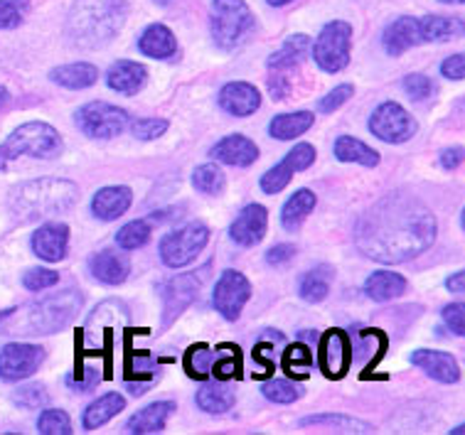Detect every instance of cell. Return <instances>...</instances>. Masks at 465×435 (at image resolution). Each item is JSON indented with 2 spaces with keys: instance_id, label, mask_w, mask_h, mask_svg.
<instances>
[{
  "instance_id": "1",
  "label": "cell",
  "mask_w": 465,
  "mask_h": 435,
  "mask_svg": "<svg viewBox=\"0 0 465 435\" xmlns=\"http://www.w3.org/2000/svg\"><path fill=\"white\" fill-rule=\"evenodd\" d=\"M436 239L431 210L411 194H387L364 212L355 226L357 249L377 263H404Z\"/></svg>"
},
{
  "instance_id": "2",
  "label": "cell",
  "mask_w": 465,
  "mask_h": 435,
  "mask_svg": "<svg viewBox=\"0 0 465 435\" xmlns=\"http://www.w3.org/2000/svg\"><path fill=\"white\" fill-rule=\"evenodd\" d=\"M126 15V0H76L69 13V40L82 50L104 47L119 35Z\"/></svg>"
},
{
  "instance_id": "3",
  "label": "cell",
  "mask_w": 465,
  "mask_h": 435,
  "mask_svg": "<svg viewBox=\"0 0 465 435\" xmlns=\"http://www.w3.org/2000/svg\"><path fill=\"white\" fill-rule=\"evenodd\" d=\"M79 200V187L60 177H40L17 184L10 193V210L20 222H40L64 214Z\"/></svg>"
},
{
  "instance_id": "4",
  "label": "cell",
  "mask_w": 465,
  "mask_h": 435,
  "mask_svg": "<svg viewBox=\"0 0 465 435\" xmlns=\"http://www.w3.org/2000/svg\"><path fill=\"white\" fill-rule=\"evenodd\" d=\"M84 305V298L79 291H60V293L47 295L43 301H35L25 305L17 315L5 312L10 335H52L60 332L74 320V315Z\"/></svg>"
},
{
  "instance_id": "5",
  "label": "cell",
  "mask_w": 465,
  "mask_h": 435,
  "mask_svg": "<svg viewBox=\"0 0 465 435\" xmlns=\"http://www.w3.org/2000/svg\"><path fill=\"white\" fill-rule=\"evenodd\" d=\"M62 151L60 133L43 121H30L17 126L13 133L0 143V170H5L13 160L30 155V158H54Z\"/></svg>"
},
{
  "instance_id": "6",
  "label": "cell",
  "mask_w": 465,
  "mask_h": 435,
  "mask_svg": "<svg viewBox=\"0 0 465 435\" xmlns=\"http://www.w3.org/2000/svg\"><path fill=\"white\" fill-rule=\"evenodd\" d=\"M212 40L222 50H234L244 43L252 27L254 15L244 0H214L212 3Z\"/></svg>"
},
{
  "instance_id": "7",
  "label": "cell",
  "mask_w": 465,
  "mask_h": 435,
  "mask_svg": "<svg viewBox=\"0 0 465 435\" xmlns=\"http://www.w3.org/2000/svg\"><path fill=\"white\" fill-rule=\"evenodd\" d=\"M350 47H352V27H350V23L332 20V23L322 27L313 44L315 64L328 74L342 72L347 67V62H350Z\"/></svg>"
},
{
  "instance_id": "8",
  "label": "cell",
  "mask_w": 465,
  "mask_h": 435,
  "mask_svg": "<svg viewBox=\"0 0 465 435\" xmlns=\"http://www.w3.org/2000/svg\"><path fill=\"white\" fill-rule=\"evenodd\" d=\"M76 126L89 138H114L131 126V118L119 106H111L106 101H92L76 111Z\"/></svg>"
},
{
  "instance_id": "9",
  "label": "cell",
  "mask_w": 465,
  "mask_h": 435,
  "mask_svg": "<svg viewBox=\"0 0 465 435\" xmlns=\"http://www.w3.org/2000/svg\"><path fill=\"white\" fill-rule=\"evenodd\" d=\"M210 242V229L204 224H187L161 242V259L168 268H183L197 259Z\"/></svg>"
},
{
  "instance_id": "10",
  "label": "cell",
  "mask_w": 465,
  "mask_h": 435,
  "mask_svg": "<svg viewBox=\"0 0 465 435\" xmlns=\"http://www.w3.org/2000/svg\"><path fill=\"white\" fill-rule=\"evenodd\" d=\"M416 128L419 126H416L414 116L404 106L394 104V101L380 104L374 109L372 118H370V131H372V135H377L384 143H394V145L414 138Z\"/></svg>"
},
{
  "instance_id": "11",
  "label": "cell",
  "mask_w": 465,
  "mask_h": 435,
  "mask_svg": "<svg viewBox=\"0 0 465 435\" xmlns=\"http://www.w3.org/2000/svg\"><path fill=\"white\" fill-rule=\"evenodd\" d=\"M45 361V350L37 344L13 342L0 350V379L3 381H23L33 377Z\"/></svg>"
},
{
  "instance_id": "12",
  "label": "cell",
  "mask_w": 465,
  "mask_h": 435,
  "mask_svg": "<svg viewBox=\"0 0 465 435\" xmlns=\"http://www.w3.org/2000/svg\"><path fill=\"white\" fill-rule=\"evenodd\" d=\"M249 295H252L249 278L244 273H239V271H224L217 285H214L212 302H214L217 312H222V318L237 320L246 302H249Z\"/></svg>"
},
{
  "instance_id": "13",
  "label": "cell",
  "mask_w": 465,
  "mask_h": 435,
  "mask_svg": "<svg viewBox=\"0 0 465 435\" xmlns=\"http://www.w3.org/2000/svg\"><path fill=\"white\" fill-rule=\"evenodd\" d=\"M315 163V148L311 143H298L293 151L288 153L286 158L281 160L279 165L262 177V190L266 194H279L283 187H288V183L293 180V173L298 170H308Z\"/></svg>"
},
{
  "instance_id": "14",
  "label": "cell",
  "mask_w": 465,
  "mask_h": 435,
  "mask_svg": "<svg viewBox=\"0 0 465 435\" xmlns=\"http://www.w3.org/2000/svg\"><path fill=\"white\" fill-rule=\"evenodd\" d=\"M200 285H203L200 271L175 276L165 285V291H163V325H170L190 302L195 301L197 293H200Z\"/></svg>"
},
{
  "instance_id": "15",
  "label": "cell",
  "mask_w": 465,
  "mask_h": 435,
  "mask_svg": "<svg viewBox=\"0 0 465 435\" xmlns=\"http://www.w3.org/2000/svg\"><path fill=\"white\" fill-rule=\"evenodd\" d=\"M426 43V30H423V17H399L394 20L387 30H384V50L390 52L391 57L404 54L416 44Z\"/></svg>"
},
{
  "instance_id": "16",
  "label": "cell",
  "mask_w": 465,
  "mask_h": 435,
  "mask_svg": "<svg viewBox=\"0 0 465 435\" xmlns=\"http://www.w3.org/2000/svg\"><path fill=\"white\" fill-rule=\"evenodd\" d=\"M350 342L342 330H328L321 340V369L328 379H342L350 369Z\"/></svg>"
},
{
  "instance_id": "17",
  "label": "cell",
  "mask_w": 465,
  "mask_h": 435,
  "mask_svg": "<svg viewBox=\"0 0 465 435\" xmlns=\"http://www.w3.org/2000/svg\"><path fill=\"white\" fill-rule=\"evenodd\" d=\"M266 226H269V212L263 210L262 204H249L232 222L229 236L239 246H256L266 234Z\"/></svg>"
},
{
  "instance_id": "18",
  "label": "cell",
  "mask_w": 465,
  "mask_h": 435,
  "mask_svg": "<svg viewBox=\"0 0 465 435\" xmlns=\"http://www.w3.org/2000/svg\"><path fill=\"white\" fill-rule=\"evenodd\" d=\"M69 246V229L67 224L60 222H50V224L40 226L33 234V253L37 259L47 261V263H57L67 256Z\"/></svg>"
},
{
  "instance_id": "19",
  "label": "cell",
  "mask_w": 465,
  "mask_h": 435,
  "mask_svg": "<svg viewBox=\"0 0 465 435\" xmlns=\"http://www.w3.org/2000/svg\"><path fill=\"white\" fill-rule=\"evenodd\" d=\"M414 367L426 371V377L436 379L440 384H456L460 379V367L453 354L449 351H436V350H419L411 354Z\"/></svg>"
},
{
  "instance_id": "20",
  "label": "cell",
  "mask_w": 465,
  "mask_h": 435,
  "mask_svg": "<svg viewBox=\"0 0 465 435\" xmlns=\"http://www.w3.org/2000/svg\"><path fill=\"white\" fill-rule=\"evenodd\" d=\"M220 106L229 116H252L262 106V94L259 89L246 82H232L220 92Z\"/></svg>"
},
{
  "instance_id": "21",
  "label": "cell",
  "mask_w": 465,
  "mask_h": 435,
  "mask_svg": "<svg viewBox=\"0 0 465 435\" xmlns=\"http://www.w3.org/2000/svg\"><path fill=\"white\" fill-rule=\"evenodd\" d=\"M210 158L220 160L224 165H234V168H249L259 158V148H256L254 141L234 133L222 138L210 151Z\"/></svg>"
},
{
  "instance_id": "22",
  "label": "cell",
  "mask_w": 465,
  "mask_h": 435,
  "mask_svg": "<svg viewBox=\"0 0 465 435\" xmlns=\"http://www.w3.org/2000/svg\"><path fill=\"white\" fill-rule=\"evenodd\" d=\"M134 202V194L124 184H114V187H104L94 194L92 200V214L102 222H114L121 214H126L128 207Z\"/></svg>"
},
{
  "instance_id": "23",
  "label": "cell",
  "mask_w": 465,
  "mask_h": 435,
  "mask_svg": "<svg viewBox=\"0 0 465 435\" xmlns=\"http://www.w3.org/2000/svg\"><path fill=\"white\" fill-rule=\"evenodd\" d=\"M148 82V72H145L143 64L138 62H131V59H119L109 67V76H106V84L119 94H128L134 96L145 86Z\"/></svg>"
},
{
  "instance_id": "24",
  "label": "cell",
  "mask_w": 465,
  "mask_h": 435,
  "mask_svg": "<svg viewBox=\"0 0 465 435\" xmlns=\"http://www.w3.org/2000/svg\"><path fill=\"white\" fill-rule=\"evenodd\" d=\"M175 410V403L173 401H155L151 406L141 409L135 416H131V420L126 423V428L135 435L145 433H161L165 423H168L170 413Z\"/></svg>"
},
{
  "instance_id": "25",
  "label": "cell",
  "mask_w": 465,
  "mask_h": 435,
  "mask_svg": "<svg viewBox=\"0 0 465 435\" xmlns=\"http://www.w3.org/2000/svg\"><path fill=\"white\" fill-rule=\"evenodd\" d=\"M89 268H92V273L96 281H102L106 285H119L124 283L131 273V266H128V261L119 253H111V252H99L94 253L92 259H89Z\"/></svg>"
},
{
  "instance_id": "26",
  "label": "cell",
  "mask_w": 465,
  "mask_h": 435,
  "mask_svg": "<svg viewBox=\"0 0 465 435\" xmlns=\"http://www.w3.org/2000/svg\"><path fill=\"white\" fill-rule=\"evenodd\" d=\"M138 50L143 52L145 57L170 59L178 50V43H175V35L170 33L165 25H151L145 27L143 35H141Z\"/></svg>"
},
{
  "instance_id": "27",
  "label": "cell",
  "mask_w": 465,
  "mask_h": 435,
  "mask_svg": "<svg viewBox=\"0 0 465 435\" xmlns=\"http://www.w3.org/2000/svg\"><path fill=\"white\" fill-rule=\"evenodd\" d=\"M96 76H99V69L89 64V62H74V64H64V67H57L50 72V79L54 84L72 89V92L94 86Z\"/></svg>"
},
{
  "instance_id": "28",
  "label": "cell",
  "mask_w": 465,
  "mask_h": 435,
  "mask_svg": "<svg viewBox=\"0 0 465 435\" xmlns=\"http://www.w3.org/2000/svg\"><path fill=\"white\" fill-rule=\"evenodd\" d=\"M311 50V40L305 35H291L283 47L276 50L269 57V69L271 72H288V69H296Z\"/></svg>"
},
{
  "instance_id": "29",
  "label": "cell",
  "mask_w": 465,
  "mask_h": 435,
  "mask_svg": "<svg viewBox=\"0 0 465 435\" xmlns=\"http://www.w3.org/2000/svg\"><path fill=\"white\" fill-rule=\"evenodd\" d=\"M126 409V399L121 396V393H104L102 399H96V401L84 410V430H96V428H102L104 423H109L114 416H119L121 410Z\"/></svg>"
},
{
  "instance_id": "30",
  "label": "cell",
  "mask_w": 465,
  "mask_h": 435,
  "mask_svg": "<svg viewBox=\"0 0 465 435\" xmlns=\"http://www.w3.org/2000/svg\"><path fill=\"white\" fill-rule=\"evenodd\" d=\"M364 291L377 302L394 301V298L406 293V278L391 273V271H374L372 276L367 278Z\"/></svg>"
},
{
  "instance_id": "31",
  "label": "cell",
  "mask_w": 465,
  "mask_h": 435,
  "mask_svg": "<svg viewBox=\"0 0 465 435\" xmlns=\"http://www.w3.org/2000/svg\"><path fill=\"white\" fill-rule=\"evenodd\" d=\"M332 151H335V158L340 163H360L364 168H377L380 165V153L370 148L367 143L352 138V135H340Z\"/></svg>"
},
{
  "instance_id": "32",
  "label": "cell",
  "mask_w": 465,
  "mask_h": 435,
  "mask_svg": "<svg viewBox=\"0 0 465 435\" xmlns=\"http://www.w3.org/2000/svg\"><path fill=\"white\" fill-rule=\"evenodd\" d=\"M315 124V116L311 111H296V114H281L271 121L269 133L276 141H293L298 135H303L308 128Z\"/></svg>"
},
{
  "instance_id": "33",
  "label": "cell",
  "mask_w": 465,
  "mask_h": 435,
  "mask_svg": "<svg viewBox=\"0 0 465 435\" xmlns=\"http://www.w3.org/2000/svg\"><path fill=\"white\" fill-rule=\"evenodd\" d=\"M315 210V194L311 190H298L291 200L283 204V214H281V224L288 232H298L308 214Z\"/></svg>"
},
{
  "instance_id": "34",
  "label": "cell",
  "mask_w": 465,
  "mask_h": 435,
  "mask_svg": "<svg viewBox=\"0 0 465 435\" xmlns=\"http://www.w3.org/2000/svg\"><path fill=\"white\" fill-rule=\"evenodd\" d=\"M332 283V268L318 266L313 271H308L301 278V298L308 302H321L328 298Z\"/></svg>"
},
{
  "instance_id": "35",
  "label": "cell",
  "mask_w": 465,
  "mask_h": 435,
  "mask_svg": "<svg viewBox=\"0 0 465 435\" xmlns=\"http://www.w3.org/2000/svg\"><path fill=\"white\" fill-rule=\"evenodd\" d=\"M423 30H426V43H446V40L460 37L465 27L463 20L456 15H429L423 17Z\"/></svg>"
},
{
  "instance_id": "36",
  "label": "cell",
  "mask_w": 465,
  "mask_h": 435,
  "mask_svg": "<svg viewBox=\"0 0 465 435\" xmlns=\"http://www.w3.org/2000/svg\"><path fill=\"white\" fill-rule=\"evenodd\" d=\"M234 391L224 384H207L197 391V406L207 413H224L234 406Z\"/></svg>"
},
{
  "instance_id": "37",
  "label": "cell",
  "mask_w": 465,
  "mask_h": 435,
  "mask_svg": "<svg viewBox=\"0 0 465 435\" xmlns=\"http://www.w3.org/2000/svg\"><path fill=\"white\" fill-rule=\"evenodd\" d=\"M303 428H328L331 433H372L370 423H362L357 419H347V416H311V419L301 420Z\"/></svg>"
},
{
  "instance_id": "38",
  "label": "cell",
  "mask_w": 465,
  "mask_h": 435,
  "mask_svg": "<svg viewBox=\"0 0 465 435\" xmlns=\"http://www.w3.org/2000/svg\"><path fill=\"white\" fill-rule=\"evenodd\" d=\"M193 184L203 194H220L224 190V184H227V177H224V173L217 165L207 163V165H200L193 173Z\"/></svg>"
},
{
  "instance_id": "39",
  "label": "cell",
  "mask_w": 465,
  "mask_h": 435,
  "mask_svg": "<svg viewBox=\"0 0 465 435\" xmlns=\"http://www.w3.org/2000/svg\"><path fill=\"white\" fill-rule=\"evenodd\" d=\"M151 242V226L143 219H138V222H131L121 229L119 234H116V243H119L121 249H126V252H134V249H141L145 243Z\"/></svg>"
},
{
  "instance_id": "40",
  "label": "cell",
  "mask_w": 465,
  "mask_h": 435,
  "mask_svg": "<svg viewBox=\"0 0 465 435\" xmlns=\"http://www.w3.org/2000/svg\"><path fill=\"white\" fill-rule=\"evenodd\" d=\"M37 430L43 435H72V419L64 410L47 409L37 419Z\"/></svg>"
},
{
  "instance_id": "41",
  "label": "cell",
  "mask_w": 465,
  "mask_h": 435,
  "mask_svg": "<svg viewBox=\"0 0 465 435\" xmlns=\"http://www.w3.org/2000/svg\"><path fill=\"white\" fill-rule=\"evenodd\" d=\"M47 401H50V396H47V391H45L43 384L20 386V389H15V393H13V403H15L17 409L33 410V409H40V406H45Z\"/></svg>"
},
{
  "instance_id": "42",
  "label": "cell",
  "mask_w": 465,
  "mask_h": 435,
  "mask_svg": "<svg viewBox=\"0 0 465 435\" xmlns=\"http://www.w3.org/2000/svg\"><path fill=\"white\" fill-rule=\"evenodd\" d=\"M30 8L27 0H0V30H13L23 20Z\"/></svg>"
},
{
  "instance_id": "43",
  "label": "cell",
  "mask_w": 465,
  "mask_h": 435,
  "mask_svg": "<svg viewBox=\"0 0 465 435\" xmlns=\"http://www.w3.org/2000/svg\"><path fill=\"white\" fill-rule=\"evenodd\" d=\"M263 396L273 403H293L301 399V389L286 381V379H273V381L263 386Z\"/></svg>"
},
{
  "instance_id": "44",
  "label": "cell",
  "mask_w": 465,
  "mask_h": 435,
  "mask_svg": "<svg viewBox=\"0 0 465 435\" xmlns=\"http://www.w3.org/2000/svg\"><path fill=\"white\" fill-rule=\"evenodd\" d=\"M168 128L170 124L165 118H141V121H135L134 126H131V133H134L138 141H155V138H161Z\"/></svg>"
},
{
  "instance_id": "45",
  "label": "cell",
  "mask_w": 465,
  "mask_h": 435,
  "mask_svg": "<svg viewBox=\"0 0 465 435\" xmlns=\"http://www.w3.org/2000/svg\"><path fill=\"white\" fill-rule=\"evenodd\" d=\"M60 281V273H54L50 268H30L25 276H23V285L33 293H40V291H47L52 285Z\"/></svg>"
},
{
  "instance_id": "46",
  "label": "cell",
  "mask_w": 465,
  "mask_h": 435,
  "mask_svg": "<svg viewBox=\"0 0 465 435\" xmlns=\"http://www.w3.org/2000/svg\"><path fill=\"white\" fill-rule=\"evenodd\" d=\"M352 94H355V86L352 84L335 86L332 92H328L322 96L321 104H318V109H321L322 114H332V111H338L342 104H347V101L352 99Z\"/></svg>"
},
{
  "instance_id": "47",
  "label": "cell",
  "mask_w": 465,
  "mask_h": 435,
  "mask_svg": "<svg viewBox=\"0 0 465 435\" xmlns=\"http://www.w3.org/2000/svg\"><path fill=\"white\" fill-rule=\"evenodd\" d=\"M404 92L414 101H426L433 92H436V86H433V82L429 76L409 74L404 79Z\"/></svg>"
},
{
  "instance_id": "48",
  "label": "cell",
  "mask_w": 465,
  "mask_h": 435,
  "mask_svg": "<svg viewBox=\"0 0 465 435\" xmlns=\"http://www.w3.org/2000/svg\"><path fill=\"white\" fill-rule=\"evenodd\" d=\"M443 320H446V325H449V330L453 335H465V305H460V302L446 305V308H443Z\"/></svg>"
},
{
  "instance_id": "49",
  "label": "cell",
  "mask_w": 465,
  "mask_h": 435,
  "mask_svg": "<svg viewBox=\"0 0 465 435\" xmlns=\"http://www.w3.org/2000/svg\"><path fill=\"white\" fill-rule=\"evenodd\" d=\"M440 72H443V76H449V79H453V82H460L465 76V57L463 54H453V57H449L443 64H440Z\"/></svg>"
},
{
  "instance_id": "50",
  "label": "cell",
  "mask_w": 465,
  "mask_h": 435,
  "mask_svg": "<svg viewBox=\"0 0 465 435\" xmlns=\"http://www.w3.org/2000/svg\"><path fill=\"white\" fill-rule=\"evenodd\" d=\"M308 364H311V351L305 350L303 344H296V347L286 354V369L298 371V369L308 367Z\"/></svg>"
},
{
  "instance_id": "51",
  "label": "cell",
  "mask_w": 465,
  "mask_h": 435,
  "mask_svg": "<svg viewBox=\"0 0 465 435\" xmlns=\"http://www.w3.org/2000/svg\"><path fill=\"white\" fill-rule=\"evenodd\" d=\"M293 253L296 249L293 246H288V243H279V246H273L269 253H266V261H269L271 266H283L288 261L293 259Z\"/></svg>"
},
{
  "instance_id": "52",
  "label": "cell",
  "mask_w": 465,
  "mask_h": 435,
  "mask_svg": "<svg viewBox=\"0 0 465 435\" xmlns=\"http://www.w3.org/2000/svg\"><path fill=\"white\" fill-rule=\"evenodd\" d=\"M463 158H465L463 148H449V151L440 153V165H443L446 170H456L460 168Z\"/></svg>"
},
{
  "instance_id": "53",
  "label": "cell",
  "mask_w": 465,
  "mask_h": 435,
  "mask_svg": "<svg viewBox=\"0 0 465 435\" xmlns=\"http://www.w3.org/2000/svg\"><path fill=\"white\" fill-rule=\"evenodd\" d=\"M446 288H449L453 295H463L465 293V273L463 271H456L453 276L446 278Z\"/></svg>"
},
{
  "instance_id": "54",
  "label": "cell",
  "mask_w": 465,
  "mask_h": 435,
  "mask_svg": "<svg viewBox=\"0 0 465 435\" xmlns=\"http://www.w3.org/2000/svg\"><path fill=\"white\" fill-rule=\"evenodd\" d=\"M8 89H3V86H0V109H3V106H5V104H8Z\"/></svg>"
},
{
  "instance_id": "55",
  "label": "cell",
  "mask_w": 465,
  "mask_h": 435,
  "mask_svg": "<svg viewBox=\"0 0 465 435\" xmlns=\"http://www.w3.org/2000/svg\"><path fill=\"white\" fill-rule=\"evenodd\" d=\"M269 5H273V8H281V5H288V3H293V0H266Z\"/></svg>"
},
{
  "instance_id": "56",
  "label": "cell",
  "mask_w": 465,
  "mask_h": 435,
  "mask_svg": "<svg viewBox=\"0 0 465 435\" xmlns=\"http://www.w3.org/2000/svg\"><path fill=\"white\" fill-rule=\"evenodd\" d=\"M440 3H463V0H440Z\"/></svg>"
},
{
  "instance_id": "57",
  "label": "cell",
  "mask_w": 465,
  "mask_h": 435,
  "mask_svg": "<svg viewBox=\"0 0 465 435\" xmlns=\"http://www.w3.org/2000/svg\"><path fill=\"white\" fill-rule=\"evenodd\" d=\"M3 318H5V312H0V320H3Z\"/></svg>"
}]
</instances>
